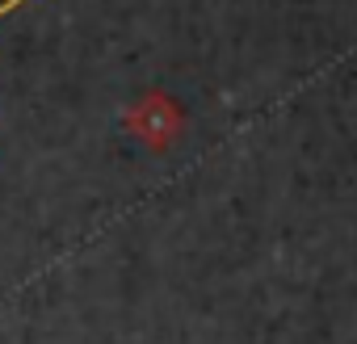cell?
Wrapping results in <instances>:
<instances>
[{"label":"cell","instance_id":"cell-1","mask_svg":"<svg viewBox=\"0 0 357 344\" xmlns=\"http://www.w3.org/2000/svg\"><path fill=\"white\" fill-rule=\"evenodd\" d=\"M26 5V0H0V17H9V13H17Z\"/></svg>","mask_w":357,"mask_h":344}]
</instances>
